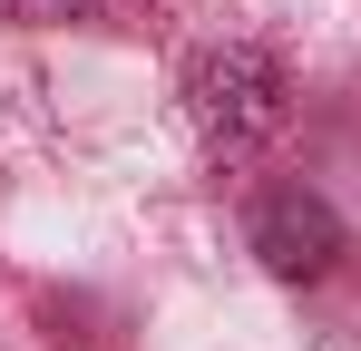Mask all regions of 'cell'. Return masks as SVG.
I'll use <instances>...</instances> for the list:
<instances>
[{
  "mask_svg": "<svg viewBox=\"0 0 361 351\" xmlns=\"http://www.w3.org/2000/svg\"><path fill=\"white\" fill-rule=\"evenodd\" d=\"M283 58L274 49H244V39H225V49H205L195 68H185V117H195V147L215 156V166H244L274 127H283Z\"/></svg>",
  "mask_w": 361,
  "mask_h": 351,
  "instance_id": "obj_1",
  "label": "cell"
},
{
  "mask_svg": "<svg viewBox=\"0 0 361 351\" xmlns=\"http://www.w3.org/2000/svg\"><path fill=\"white\" fill-rule=\"evenodd\" d=\"M254 254H264V273H283V283H322V273L342 264V215H332L312 185H274V195H254Z\"/></svg>",
  "mask_w": 361,
  "mask_h": 351,
  "instance_id": "obj_2",
  "label": "cell"
}]
</instances>
